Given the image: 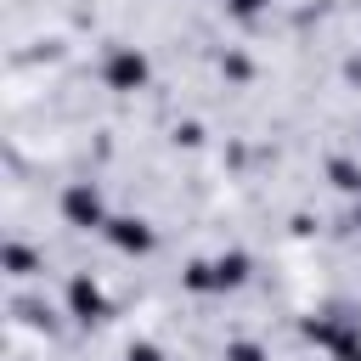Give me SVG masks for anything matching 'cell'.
<instances>
[{
	"instance_id": "5",
	"label": "cell",
	"mask_w": 361,
	"mask_h": 361,
	"mask_svg": "<svg viewBox=\"0 0 361 361\" xmlns=\"http://www.w3.org/2000/svg\"><path fill=\"white\" fill-rule=\"evenodd\" d=\"M231 361H259V350L254 344H231Z\"/></svg>"
},
{
	"instance_id": "4",
	"label": "cell",
	"mask_w": 361,
	"mask_h": 361,
	"mask_svg": "<svg viewBox=\"0 0 361 361\" xmlns=\"http://www.w3.org/2000/svg\"><path fill=\"white\" fill-rule=\"evenodd\" d=\"M102 305H107V299H102V288L79 276V282H73V310H79L85 322H96V316H102Z\"/></svg>"
},
{
	"instance_id": "7",
	"label": "cell",
	"mask_w": 361,
	"mask_h": 361,
	"mask_svg": "<svg viewBox=\"0 0 361 361\" xmlns=\"http://www.w3.org/2000/svg\"><path fill=\"white\" fill-rule=\"evenodd\" d=\"M130 361H158V350H147V344H141V350H130Z\"/></svg>"
},
{
	"instance_id": "2",
	"label": "cell",
	"mask_w": 361,
	"mask_h": 361,
	"mask_svg": "<svg viewBox=\"0 0 361 361\" xmlns=\"http://www.w3.org/2000/svg\"><path fill=\"white\" fill-rule=\"evenodd\" d=\"M68 220H79V226H102V197H96L90 186H73V192H68Z\"/></svg>"
},
{
	"instance_id": "6",
	"label": "cell",
	"mask_w": 361,
	"mask_h": 361,
	"mask_svg": "<svg viewBox=\"0 0 361 361\" xmlns=\"http://www.w3.org/2000/svg\"><path fill=\"white\" fill-rule=\"evenodd\" d=\"M231 11H237V17H254V11H259V0H231Z\"/></svg>"
},
{
	"instance_id": "3",
	"label": "cell",
	"mask_w": 361,
	"mask_h": 361,
	"mask_svg": "<svg viewBox=\"0 0 361 361\" xmlns=\"http://www.w3.org/2000/svg\"><path fill=\"white\" fill-rule=\"evenodd\" d=\"M113 243H118L124 254H147V248H152V231H147L141 220H113Z\"/></svg>"
},
{
	"instance_id": "1",
	"label": "cell",
	"mask_w": 361,
	"mask_h": 361,
	"mask_svg": "<svg viewBox=\"0 0 361 361\" xmlns=\"http://www.w3.org/2000/svg\"><path fill=\"white\" fill-rule=\"evenodd\" d=\"M141 79H147V56L130 51V45L113 51V62H107V85H113V90H135Z\"/></svg>"
}]
</instances>
